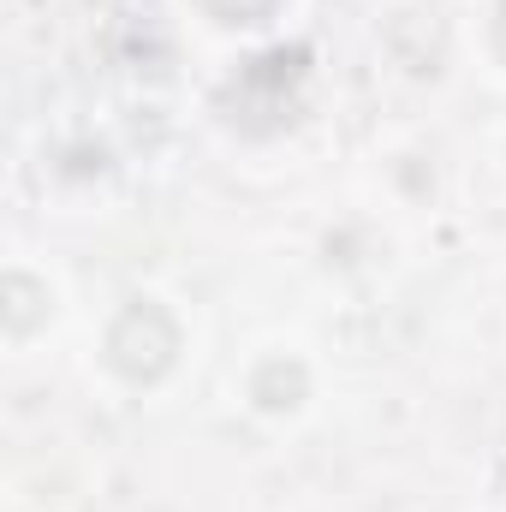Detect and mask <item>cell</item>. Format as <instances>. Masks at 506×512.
Masks as SVG:
<instances>
[{"instance_id":"1","label":"cell","mask_w":506,"mask_h":512,"mask_svg":"<svg viewBox=\"0 0 506 512\" xmlns=\"http://www.w3.org/2000/svg\"><path fill=\"white\" fill-rule=\"evenodd\" d=\"M173 346H179V334H173V322L155 304H131L126 316L114 322V334H108V352H114V364L126 370L131 382L161 376L173 364Z\"/></svg>"},{"instance_id":"2","label":"cell","mask_w":506,"mask_h":512,"mask_svg":"<svg viewBox=\"0 0 506 512\" xmlns=\"http://www.w3.org/2000/svg\"><path fill=\"white\" fill-rule=\"evenodd\" d=\"M501 54H506V6H501Z\"/></svg>"}]
</instances>
